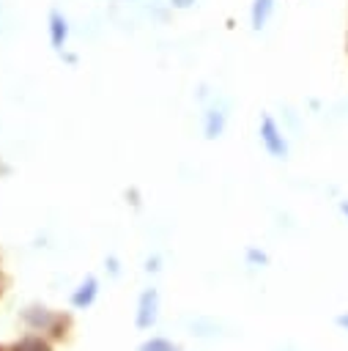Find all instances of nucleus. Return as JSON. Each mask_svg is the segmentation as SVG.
Listing matches in <instances>:
<instances>
[{
	"label": "nucleus",
	"instance_id": "obj_1",
	"mask_svg": "<svg viewBox=\"0 0 348 351\" xmlns=\"http://www.w3.org/2000/svg\"><path fill=\"white\" fill-rule=\"evenodd\" d=\"M22 321L30 332H38V335H47L52 343L60 340L66 335V326H69V318L44 307V304H30L27 310H22Z\"/></svg>",
	"mask_w": 348,
	"mask_h": 351
},
{
	"label": "nucleus",
	"instance_id": "obj_2",
	"mask_svg": "<svg viewBox=\"0 0 348 351\" xmlns=\"http://www.w3.org/2000/svg\"><path fill=\"white\" fill-rule=\"evenodd\" d=\"M258 137H260V145L266 148V154H269V156H274V159H288V154H290L288 137H285L282 126H279L269 112H266V115H260Z\"/></svg>",
	"mask_w": 348,
	"mask_h": 351
},
{
	"label": "nucleus",
	"instance_id": "obj_3",
	"mask_svg": "<svg viewBox=\"0 0 348 351\" xmlns=\"http://www.w3.org/2000/svg\"><path fill=\"white\" fill-rule=\"evenodd\" d=\"M159 318V291L156 288H145L137 299V310H134V326L140 332L151 329Z\"/></svg>",
	"mask_w": 348,
	"mask_h": 351
},
{
	"label": "nucleus",
	"instance_id": "obj_4",
	"mask_svg": "<svg viewBox=\"0 0 348 351\" xmlns=\"http://www.w3.org/2000/svg\"><path fill=\"white\" fill-rule=\"evenodd\" d=\"M47 36H49V47L55 52H66V44H69V36H71V25H69V16L58 8H52L47 14Z\"/></svg>",
	"mask_w": 348,
	"mask_h": 351
},
{
	"label": "nucleus",
	"instance_id": "obj_5",
	"mask_svg": "<svg viewBox=\"0 0 348 351\" xmlns=\"http://www.w3.org/2000/svg\"><path fill=\"white\" fill-rule=\"evenodd\" d=\"M227 129V110L222 104H208L203 112V137L206 140H219Z\"/></svg>",
	"mask_w": 348,
	"mask_h": 351
},
{
	"label": "nucleus",
	"instance_id": "obj_6",
	"mask_svg": "<svg viewBox=\"0 0 348 351\" xmlns=\"http://www.w3.org/2000/svg\"><path fill=\"white\" fill-rule=\"evenodd\" d=\"M96 296H99V277H93V274H88L79 285H77V291L71 293V307L74 310H88L93 302H96Z\"/></svg>",
	"mask_w": 348,
	"mask_h": 351
},
{
	"label": "nucleus",
	"instance_id": "obj_7",
	"mask_svg": "<svg viewBox=\"0 0 348 351\" xmlns=\"http://www.w3.org/2000/svg\"><path fill=\"white\" fill-rule=\"evenodd\" d=\"M274 8H277V0H252L249 3V25L255 33H260L269 19L274 16Z\"/></svg>",
	"mask_w": 348,
	"mask_h": 351
},
{
	"label": "nucleus",
	"instance_id": "obj_8",
	"mask_svg": "<svg viewBox=\"0 0 348 351\" xmlns=\"http://www.w3.org/2000/svg\"><path fill=\"white\" fill-rule=\"evenodd\" d=\"M11 351H52V340L47 335H38V332H27L22 335L14 346H8Z\"/></svg>",
	"mask_w": 348,
	"mask_h": 351
},
{
	"label": "nucleus",
	"instance_id": "obj_9",
	"mask_svg": "<svg viewBox=\"0 0 348 351\" xmlns=\"http://www.w3.org/2000/svg\"><path fill=\"white\" fill-rule=\"evenodd\" d=\"M137 351H181V346L167 337H148L137 346Z\"/></svg>",
	"mask_w": 348,
	"mask_h": 351
},
{
	"label": "nucleus",
	"instance_id": "obj_10",
	"mask_svg": "<svg viewBox=\"0 0 348 351\" xmlns=\"http://www.w3.org/2000/svg\"><path fill=\"white\" fill-rule=\"evenodd\" d=\"M247 263H249V266H266V263H269V255L260 252L258 247H249V250H247Z\"/></svg>",
	"mask_w": 348,
	"mask_h": 351
},
{
	"label": "nucleus",
	"instance_id": "obj_11",
	"mask_svg": "<svg viewBox=\"0 0 348 351\" xmlns=\"http://www.w3.org/2000/svg\"><path fill=\"white\" fill-rule=\"evenodd\" d=\"M200 0H167V5L173 8V11H189V8H195Z\"/></svg>",
	"mask_w": 348,
	"mask_h": 351
},
{
	"label": "nucleus",
	"instance_id": "obj_12",
	"mask_svg": "<svg viewBox=\"0 0 348 351\" xmlns=\"http://www.w3.org/2000/svg\"><path fill=\"white\" fill-rule=\"evenodd\" d=\"M107 269H110V274H115V277L121 274V266H118V258H115V255L107 258Z\"/></svg>",
	"mask_w": 348,
	"mask_h": 351
},
{
	"label": "nucleus",
	"instance_id": "obj_13",
	"mask_svg": "<svg viewBox=\"0 0 348 351\" xmlns=\"http://www.w3.org/2000/svg\"><path fill=\"white\" fill-rule=\"evenodd\" d=\"M159 269H162V266H159V258H156V255L145 261V271H159Z\"/></svg>",
	"mask_w": 348,
	"mask_h": 351
},
{
	"label": "nucleus",
	"instance_id": "obj_14",
	"mask_svg": "<svg viewBox=\"0 0 348 351\" xmlns=\"http://www.w3.org/2000/svg\"><path fill=\"white\" fill-rule=\"evenodd\" d=\"M334 324H337L340 329H345V332H348V313H340V315L334 318Z\"/></svg>",
	"mask_w": 348,
	"mask_h": 351
},
{
	"label": "nucleus",
	"instance_id": "obj_15",
	"mask_svg": "<svg viewBox=\"0 0 348 351\" xmlns=\"http://www.w3.org/2000/svg\"><path fill=\"white\" fill-rule=\"evenodd\" d=\"M340 211H343V217L348 219V200H340Z\"/></svg>",
	"mask_w": 348,
	"mask_h": 351
},
{
	"label": "nucleus",
	"instance_id": "obj_16",
	"mask_svg": "<svg viewBox=\"0 0 348 351\" xmlns=\"http://www.w3.org/2000/svg\"><path fill=\"white\" fill-rule=\"evenodd\" d=\"M118 3H137V0H118Z\"/></svg>",
	"mask_w": 348,
	"mask_h": 351
},
{
	"label": "nucleus",
	"instance_id": "obj_17",
	"mask_svg": "<svg viewBox=\"0 0 348 351\" xmlns=\"http://www.w3.org/2000/svg\"><path fill=\"white\" fill-rule=\"evenodd\" d=\"M0 351H11V348H3V346H0Z\"/></svg>",
	"mask_w": 348,
	"mask_h": 351
},
{
	"label": "nucleus",
	"instance_id": "obj_18",
	"mask_svg": "<svg viewBox=\"0 0 348 351\" xmlns=\"http://www.w3.org/2000/svg\"><path fill=\"white\" fill-rule=\"evenodd\" d=\"M345 49H348V41H345Z\"/></svg>",
	"mask_w": 348,
	"mask_h": 351
}]
</instances>
